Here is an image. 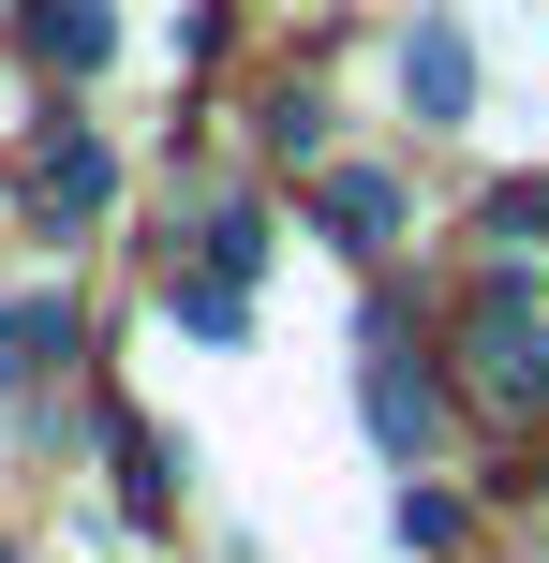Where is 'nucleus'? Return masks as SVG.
Masks as SVG:
<instances>
[{"instance_id": "obj_8", "label": "nucleus", "mask_w": 549, "mask_h": 563, "mask_svg": "<svg viewBox=\"0 0 549 563\" xmlns=\"http://www.w3.org/2000/svg\"><path fill=\"white\" fill-rule=\"evenodd\" d=\"M0 563H15V549H0Z\"/></svg>"}, {"instance_id": "obj_1", "label": "nucleus", "mask_w": 549, "mask_h": 563, "mask_svg": "<svg viewBox=\"0 0 549 563\" xmlns=\"http://www.w3.org/2000/svg\"><path fill=\"white\" fill-rule=\"evenodd\" d=\"M475 371H491V400H549V327H535L520 282H491V297H475Z\"/></svg>"}, {"instance_id": "obj_4", "label": "nucleus", "mask_w": 549, "mask_h": 563, "mask_svg": "<svg viewBox=\"0 0 549 563\" xmlns=\"http://www.w3.org/2000/svg\"><path fill=\"white\" fill-rule=\"evenodd\" d=\"M45 356H75V311L59 297H30V311H0V386H30Z\"/></svg>"}, {"instance_id": "obj_2", "label": "nucleus", "mask_w": 549, "mask_h": 563, "mask_svg": "<svg viewBox=\"0 0 549 563\" xmlns=\"http://www.w3.org/2000/svg\"><path fill=\"white\" fill-rule=\"evenodd\" d=\"M30 208H45V223H89V208H105V148H89V134H59L45 164H30Z\"/></svg>"}, {"instance_id": "obj_6", "label": "nucleus", "mask_w": 549, "mask_h": 563, "mask_svg": "<svg viewBox=\"0 0 549 563\" xmlns=\"http://www.w3.org/2000/svg\"><path fill=\"white\" fill-rule=\"evenodd\" d=\"M30 45H45V59H75V75H89V59H105V15H89V0H30Z\"/></svg>"}, {"instance_id": "obj_7", "label": "nucleus", "mask_w": 549, "mask_h": 563, "mask_svg": "<svg viewBox=\"0 0 549 563\" xmlns=\"http://www.w3.org/2000/svg\"><path fill=\"white\" fill-rule=\"evenodd\" d=\"M491 223H505V238H549V178H520V194H505Z\"/></svg>"}, {"instance_id": "obj_5", "label": "nucleus", "mask_w": 549, "mask_h": 563, "mask_svg": "<svg viewBox=\"0 0 549 563\" xmlns=\"http://www.w3.org/2000/svg\"><path fill=\"white\" fill-rule=\"evenodd\" d=\"M327 223H342L356 253H386V238H402V194H386V178H327Z\"/></svg>"}, {"instance_id": "obj_3", "label": "nucleus", "mask_w": 549, "mask_h": 563, "mask_svg": "<svg viewBox=\"0 0 549 563\" xmlns=\"http://www.w3.org/2000/svg\"><path fill=\"white\" fill-rule=\"evenodd\" d=\"M402 75H416V119H461V104H475V59H461V30H446V15L402 45Z\"/></svg>"}]
</instances>
